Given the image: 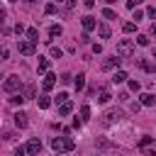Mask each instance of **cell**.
Returning a JSON list of instances; mask_svg holds the SVG:
<instances>
[{
    "label": "cell",
    "instance_id": "cell-47",
    "mask_svg": "<svg viewBox=\"0 0 156 156\" xmlns=\"http://www.w3.org/2000/svg\"><path fill=\"white\" fill-rule=\"evenodd\" d=\"M58 156H61V154H58Z\"/></svg>",
    "mask_w": 156,
    "mask_h": 156
},
{
    "label": "cell",
    "instance_id": "cell-46",
    "mask_svg": "<svg viewBox=\"0 0 156 156\" xmlns=\"http://www.w3.org/2000/svg\"><path fill=\"white\" fill-rule=\"evenodd\" d=\"M2 51H5V49H2V46H0V56H2Z\"/></svg>",
    "mask_w": 156,
    "mask_h": 156
},
{
    "label": "cell",
    "instance_id": "cell-5",
    "mask_svg": "<svg viewBox=\"0 0 156 156\" xmlns=\"http://www.w3.org/2000/svg\"><path fill=\"white\" fill-rule=\"evenodd\" d=\"M17 46H20V54H24V56H32V54L37 51V44H32L29 39H24V41H20Z\"/></svg>",
    "mask_w": 156,
    "mask_h": 156
},
{
    "label": "cell",
    "instance_id": "cell-11",
    "mask_svg": "<svg viewBox=\"0 0 156 156\" xmlns=\"http://www.w3.org/2000/svg\"><path fill=\"white\" fill-rule=\"evenodd\" d=\"M98 34H100V39H110L112 32H110V27H107L105 22H100V24H98Z\"/></svg>",
    "mask_w": 156,
    "mask_h": 156
},
{
    "label": "cell",
    "instance_id": "cell-20",
    "mask_svg": "<svg viewBox=\"0 0 156 156\" xmlns=\"http://www.w3.org/2000/svg\"><path fill=\"white\" fill-rule=\"evenodd\" d=\"M124 80H127V73H124V71H115L112 83H124Z\"/></svg>",
    "mask_w": 156,
    "mask_h": 156
},
{
    "label": "cell",
    "instance_id": "cell-21",
    "mask_svg": "<svg viewBox=\"0 0 156 156\" xmlns=\"http://www.w3.org/2000/svg\"><path fill=\"white\" fill-rule=\"evenodd\" d=\"M22 98H24V100H32V98H34V85H32V83H29V85L24 88V93H22Z\"/></svg>",
    "mask_w": 156,
    "mask_h": 156
},
{
    "label": "cell",
    "instance_id": "cell-37",
    "mask_svg": "<svg viewBox=\"0 0 156 156\" xmlns=\"http://www.w3.org/2000/svg\"><path fill=\"white\" fill-rule=\"evenodd\" d=\"M146 15H149L151 20H156V7H146Z\"/></svg>",
    "mask_w": 156,
    "mask_h": 156
},
{
    "label": "cell",
    "instance_id": "cell-17",
    "mask_svg": "<svg viewBox=\"0 0 156 156\" xmlns=\"http://www.w3.org/2000/svg\"><path fill=\"white\" fill-rule=\"evenodd\" d=\"M71 110H73V102L68 100V102H63V105L58 107V115H61V117H66V115H71Z\"/></svg>",
    "mask_w": 156,
    "mask_h": 156
},
{
    "label": "cell",
    "instance_id": "cell-34",
    "mask_svg": "<svg viewBox=\"0 0 156 156\" xmlns=\"http://www.w3.org/2000/svg\"><path fill=\"white\" fill-rule=\"evenodd\" d=\"M2 139H7V141L15 139V132H12V129H5V132H2Z\"/></svg>",
    "mask_w": 156,
    "mask_h": 156
},
{
    "label": "cell",
    "instance_id": "cell-32",
    "mask_svg": "<svg viewBox=\"0 0 156 156\" xmlns=\"http://www.w3.org/2000/svg\"><path fill=\"white\" fill-rule=\"evenodd\" d=\"M58 80H61V83H71V80H73V76H71V73H61V78H58Z\"/></svg>",
    "mask_w": 156,
    "mask_h": 156
},
{
    "label": "cell",
    "instance_id": "cell-41",
    "mask_svg": "<svg viewBox=\"0 0 156 156\" xmlns=\"http://www.w3.org/2000/svg\"><path fill=\"white\" fill-rule=\"evenodd\" d=\"M98 144H100V146H102V149H107V146H112V144H110V141H107V139H98Z\"/></svg>",
    "mask_w": 156,
    "mask_h": 156
},
{
    "label": "cell",
    "instance_id": "cell-26",
    "mask_svg": "<svg viewBox=\"0 0 156 156\" xmlns=\"http://www.w3.org/2000/svg\"><path fill=\"white\" fill-rule=\"evenodd\" d=\"M49 54H51L54 58H61V56H63V51H61L58 46H51V49H49Z\"/></svg>",
    "mask_w": 156,
    "mask_h": 156
},
{
    "label": "cell",
    "instance_id": "cell-43",
    "mask_svg": "<svg viewBox=\"0 0 156 156\" xmlns=\"http://www.w3.org/2000/svg\"><path fill=\"white\" fill-rule=\"evenodd\" d=\"M149 156H156V149H154V151H149Z\"/></svg>",
    "mask_w": 156,
    "mask_h": 156
},
{
    "label": "cell",
    "instance_id": "cell-16",
    "mask_svg": "<svg viewBox=\"0 0 156 156\" xmlns=\"http://www.w3.org/2000/svg\"><path fill=\"white\" fill-rule=\"evenodd\" d=\"M110 98H112V93H110L107 88H100V95H98V102H110Z\"/></svg>",
    "mask_w": 156,
    "mask_h": 156
},
{
    "label": "cell",
    "instance_id": "cell-22",
    "mask_svg": "<svg viewBox=\"0 0 156 156\" xmlns=\"http://www.w3.org/2000/svg\"><path fill=\"white\" fill-rule=\"evenodd\" d=\"M102 17H105V20H117L115 10H110V7H102Z\"/></svg>",
    "mask_w": 156,
    "mask_h": 156
},
{
    "label": "cell",
    "instance_id": "cell-23",
    "mask_svg": "<svg viewBox=\"0 0 156 156\" xmlns=\"http://www.w3.org/2000/svg\"><path fill=\"white\" fill-rule=\"evenodd\" d=\"M37 105H39V107H41V110H46V107H49V105H51V100H49V98H46V95H41V98H39V100H37Z\"/></svg>",
    "mask_w": 156,
    "mask_h": 156
},
{
    "label": "cell",
    "instance_id": "cell-36",
    "mask_svg": "<svg viewBox=\"0 0 156 156\" xmlns=\"http://www.w3.org/2000/svg\"><path fill=\"white\" fill-rule=\"evenodd\" d=\"M134 20L141 22V20H144V12H141V10H134Z\"/></svg>",
    "mask_w": 156,
    "mask_h": 156
},
{
    "label": "cell",
    "instance_id": "cell-35",
    "mask_svg": "<svg viewBox=\"0 0 156 156\" xmlns=\"http://www.w3.org/2000/svg\"><path fill=\"white\" fill-rule=\"evenodd\" d=\"M24 154H27V146H17L15 149V156H24Z\"/></svg>",
    "mask_w": 156,
    "mask_h": 156
},
{
    "label": "cell",
    "instance_id": "cell-3",
    "mask_svg": "<svg viewBox=\"0 0 156 156\" xmlns=\"http://www.w3.org/2000/svg\"><path fill=\"white\" fill-rule=\"evenodd\" d=\"M132 54H134V41H129V39H119V41H117V56L129 58Z\"/></svg>",
    "mask_w": 156,
    "mask_h": 156
},
{
    "label": "cell",
    "instance_id": "cell-29",
    "mask_svg": "<svg viewBox=\"0 0 156 156\" xmlns=\"http://www.w3.org/2000/svg\"><path fill=\"white\" fill-rule=\"evenodd\" d=\"M56 102H61V105L68 102V93H58V95H56Z\"/></svg>",
    "mask_w": 156,
    "mask_h": 156
},
{
    "label": "cell",
    "instance_id": "cell-27",
    "mask_svg": "<svg viewBox=\"0 0 156 156\" xmlns=\"http://www.w3.org/2000/svg\"><path fill=\"white\" fill-rule=\"evenodd\" d=\"M10 102H12V105H22V102H24V98H22V93H17V95H12V98H10Z\"/></svg>",
    "mask_w": 156,
    "mask_h": 156
},
{
    "label": "cell",
    "instance_id": "cell-10",
    "mask_svg": "<svg viewBox=\"0 0 156 156\" xmlns=\"http://www.w3.org/2000/svg\"><path fill=\"white\" fill-rule=\"evenodd\" d=\"M54 85H56V76H54V73H46V78H44V83H41V88H44V90H51Z\"/></svg>",
    "mask_w": 156,
    "mask_h": 156
},
{
    "label": "cell",
    "instance_id": "cell-1",
    "mask_svg": "<svg viewBox=\"0 0 156 156\" xmlns=\"http://www.w3.org/2000/svg\"><path fill=\"white\" fill-rule=\"evenodd\" d=\"M51 149H54L56 154H61V151H73V149H76V141H73L71 136H54V139H51Z\"/></svg>",
    "mask_w": 156,
    "mask_h": 156
},
{
    "label": "cell",
    "instance_id": "cell-28",
    "mask_svg": "<svg viewBox=\"0 0 156 156\" xmlns=\"http://www.w3.org/2000/svg\"><path fill=\"white\" fill-rule=\"evenodd\" d=\"M122 29L129 34V32H134V29H136V24H134V22H124V24H122Z\"/></svg>",
    "mask_w": 156,
    "mask_h": 156
},
{
    "label": "cell",
    "instance_id": "cell-38",
    "mask_svg": "<svg viewBox=\"0 0 156 156\" xmlns=\"http://www.w3.org/2000/svg\"><path fill=\"white\" fill-rule=\"evenodd\" d=\"M15 32H17V34H22V32H24V24H22V22H17V24H15Z\"/></svg>",
    "mask_w": 156,
    "mask_h": 156
},
{
    "label": "cell",
    "instance_id": "cell-48",
    "mask_svg": "<svg viewBox=\"0 0 156 156\" xmlns=\"http://www.w3.org/2000/svg\"><path fill=\"white\" fill-rule=\"evenodd\" d=\"M117 156H119V154H117Z\"/></svg>",
    "mask_w": 156,
    "mask_h": 156
},
{
    "label": "cell",
    "instance_id": "cell-24",
    "mask_svg": "<svg viewBox=\"0 0 156 156\" xmlns=\"http://www.w3.org/2000/svg\"><path fill=\"white\" fill-rule=\"evenodd\" d=\"M80 119H83V122L90 119V105H83V107H80Z\"/></svg>",
    "mask_w": 156,
    "mask_h": 156
},
{
    "label": "cell",
    "instance_id": "cell-25",
    "mask_svg": "<svg viewBox=\"0 0 156 156\" xmlns=\"http://www.w3.org/2000/svg\"><path fill=\"white\" fill-rule=\"evenodd\" d=\"M136 44H139V46H149V37H146V34H139V37H136Z\"/></svg>",
    "mask_w": 156,
    "mask_h": 156
},
{
    "label": "cell",
    "instance_id": "cell-6",
    "mask_svg": "<svg viewBox=\"0 0 156 156\" xmlns=\"http://www.w3.org/2000/svg\"><path fill=\"white\" fill-rule=\"evenodd\" d=\"M119 61H122V58H119L117 54H112V56H107V58L102 61V68H107V71H110V68H117V66H119Z\"/></svg>",
    "mask_w": 156,
    "mask_h": 156
},
{
    "label": "cell",
    "instance_id": "cell-30",
    "mask_svg": "<svg viewBox=\"0 0 156 156\" xmlns=\"http://www.w3.org/2000/svg\"><path fill=\"white\" fill-rule=\"evenodd\" d=\"M151 141H154V136H141V139H139V146H149Z\"/></svg>",
    "mask_w": 156,
    "mask_h": 156
},
{
    "label": "cell",
    "instance_id": "cell-15",
    "mask_svg": "<svg viewBox=\"0 0 156 156\" xmlns=\"http://www.w3.org/2000/svg\"><path fill=\"white\" fill-rule=\"evenodd\" d=\"M73 85H76V90H83V88H85V76L78 73V76L73 78Z\"/></svg>",
    "mask_w": 156,
    "mask_h": 156
},
{
    "label": "cell",
    "instance_id": "cell-8",
    "mask_svg": "<svg viewBox=\"0 0 156 156\" xmlns=\"http://www.w3.org/2000/svg\"><path fill=\"white\" fill-rule=\"evenodd\" d=\"M15 124H17L20 129H24V127L29 124V119H27V112H22V110H20V112H15Z\"/></svg>",
    "mask_w": 156,
    "mask_h": 156
},
{
    "label": "cell",
    "instance_id": "cell-2",
    "mask_svg": "<svg viewBox=\"0 0 156 156\" xmlns=\"http://www.w3.org/2000/svg\"><path fill=\"white\" fill-rule=\"evenodd\" d=\"M122 117H124V112H122V110H117V107H110V110L102 115V124H105V127H110V124L119 122Z\"/></svg>",
    "mask_w": 156,
    "mask_h": 156
},
{
    "label": "cell",
    "instance_id": "cell-9",
    "mask_svg": "<svg viewBox=\"0 0 156 156\" xmlns=\"http://www.w3.org/2000/svg\"><path fill=\"white\" fill-rule=\"evenodd\" d=\"M80 22H83V29H85V32H93V29L98 27V22H95V17H90V15H85V17L80 20Z\"/></svg>",
    "mask_w": 156,
    "mask_h": 156
},
{
    "label": "cell",
    "instance_id": "cell-40",
    "mask_svg": "<svg viewBox=\"0 0 156 156\" xmlns=\"http://www.w3.org/2000/svg\"><path fill=\"white\" fill-rule=\"evenodd\" d=\"M129 107H132V112H139V110H141V102H132Z\"/></svg>",
    "mask_w": 156,
    "mask_h": 156
},
{
    "label": "cell",
    "instance_id": "cell-42",
    "mask_svg": "<svg viewBox=\"0 0 156 156\" xmlns=\"http://www.w3.org/2000/svg\"><path fill=\"white\" fill-rule=\"evenodd\" d=\"M93 54H102V46L100 44H93Z\"/></svg>",
    "mask_w": 156,
    "mask_h": 156
},
{
    "label": "cell",
    "instance_id": "cell-19",
    "mask_svg": "<svg viewBox=\"0 0 156 156\" xmlns=\"http://www.w3.org/2000/svg\"><path fill=\"white\" fill-rule=\"evenodd\" d=\"M49 66H51V61H49V58H44V56H39V71H41V73H46V71H49Z\"/></svg>",
    "mask_w": 156,
    "mask_h": 156
},
{
    "label": "cell",
    "instance_id": "cell-33",
    "mask_svg": "<svg viewBox=\"0 0 156 156\" xmlns=\"http://www.w3.org/2000/svg\"><path fill=\"white\" fill-rule=\"evenodd\" d=\"M139 88H141V85H139V80H129V90H134V93H139Z\"/></svg>",
    "mask_w": 156,
    "mask_h": 156
},
{
    "label": "cell",
    "instance_id": "cell-7",
    "mask_svg": "<svg viewBox=\"0 0 156 156\" xmlns=\"http://www.w3.org/2000/svg\"><path fill=\"white\" fill-rule=\"evenodd\" d=\"M39 151H41V141H39V139H29V141H27V154L37 156Z\"/></svg>",
    "mask_w": 156,
    "mask_h": 156
},
{
    "label": "cell",
    "instance_id": "cell-18",
    "mask_svg": "<svg viewBox=\"0 0 156 156\" xmlns=\"http://www.w3.org/2000/svg\"><path fill=\"white\" fill-rule=\"evenodd\" d=\"M61 34H63L61 24H51V27H49V37H61Z\"/></svg>",
    "mask_w": 156,
    "mask_h": 156
},
{
    "label": "cell",
    "instance_id": "cell-13",
    "mask_svg": "<svg viewBox=\"0 0 156 156\" xmlns=\"http://www.w3.org/2000/svg\"><path fill=\"white\" fill-rule=\"evenodd\" d=\"M141 105H146V107H154V105H156V98H154L151 93H144V95H141Z\"/></svg>",
    "mask_w": 156,
    "mask_h": 156
},
{
    "label": "cell",
    "instance_id": "cell-31",
    "mask_svg": "<svg viewBox=\"0 0 156 156\" xmlns=\"http://www.w3.org/2000/svg\"><path fill=\"white\" fill-rule=\"evenodd\" d=\"M44 12H46V15H54V12H56V5H54V2H49V5L44 7Z\"/></svg>",
    "mask_w": 156,
    "mask_h": 156
},
{
    "label": "cell",
    "instance_id": "cell-14",
    "mask_svg": "<svg viewBox=\"0 0 156 156\" xmlns=\"http://www.w3.org/2000/svg\"><path fill=\"white\" fill-rule=\"evenodd\" d=\"M136 63H139L144 71H156V61L151 63V61H146V58H136Z\"/></svg>",
    "mask_w": 156,
    "mask_h": 156
},
{
    "label": "cell",
    "instance_id": "cell-39",
    "mask_svg": "<svg viewBox=\"0 0 156 156\" xmlns=\"http://www.w3.org/2000/svg\"><path fill=\"white\" fill-rule=\"evenodd\" d=\"M78 41H83V44H88V41H90V37H88V32H83V34H80V39H78Z\"/></svg>",
    "mask_w": 156,
    "mask_h": 156
},
{
    "label": "cell",
    "instance_id": "cell-44",
    "mask_svg": "<svg viewBox=\"0 0 156 156\" xmlns=\"http://www.w3.org/2000/svg\"><path fill=\"white\" fill-rule=\"evenodd\" d=\"M151 32H154V34H156V22H154V27H151Z\"/></svg>",
    "mask_w": 156,
    "mask_h": 156
},
{
    "label": "cell",
    "instance_id": "cell-4",
    "mask_svg": "<svg viewBox=\"0 0 156 156\" xmlns=\"http://www.w3.org/2000/svg\"><path fill=\"white\" fill-rule=\"evenodd\" d=\"M2 88H5L7 93H15V95H17V90L22 88V80H20V76H7V78H5V83H2Z\"/></svg>",
    "mask_w": 156,
    "mask_h": 156
},
{
    "label": "cell",
    "instance_id": "cell-45",
    "mask_svg": "<svg viewBox=\"0 0 156 156\" xmlns=\"http://www.w3.org/2000/svg\"><path fill=\"white\" fill-rule=\"evenodd\" d=\"M154 61H156V49H154Z\"/></svg>",
    "mask_w": 156,
    "mask_h": 156
},
{
    "label": "cell",
    "instance_id": "cell-12",
    "mask_svg": "<svg viewBox=\"0 0 156 156\" xmlns=\"http://www.w3.org/2000/svg\"><path fill=\"white\" fill-rule=\"evenodd\" d=\"M27 39H29L32 44H37V41H39V29H37V27H29V29H27Z\"/></svg>",
    "mask_w": 156,
    "mask_h": 156
}]
</instances>
